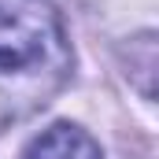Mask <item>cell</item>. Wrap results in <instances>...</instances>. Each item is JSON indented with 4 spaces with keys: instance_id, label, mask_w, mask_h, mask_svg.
<instances>
[{
    "instance_id": "1",
    "label": "cell",
    "mask_w": 159,
    "mask_h": 159,
    "mask_svg": "<svg viewBox=\"0 0 159 159\" xmlns=\"http://www.w3.org/2000/svg\"><path fill=\"white\" fill-rule=\"evenodd\" d=\"M63 52V30L37 0H0V74L30 70Z\"/></svg>"
},
{
    "instance_id": "2",
    "label": "cell",
    "mask_w": 159,
    "mask_h": 159,
    "mask_svg": "<svg viewBox=\"0 0 159 159\" xmlns=\"http://www.w3.org/2000/svg\"><path fill=\"white\" fill-rule=\"evenodd\" d=\"M22 159H100V144L70 122H59L44 129L37 141L26 148Z\"/></svg>"
}]
</instances>
